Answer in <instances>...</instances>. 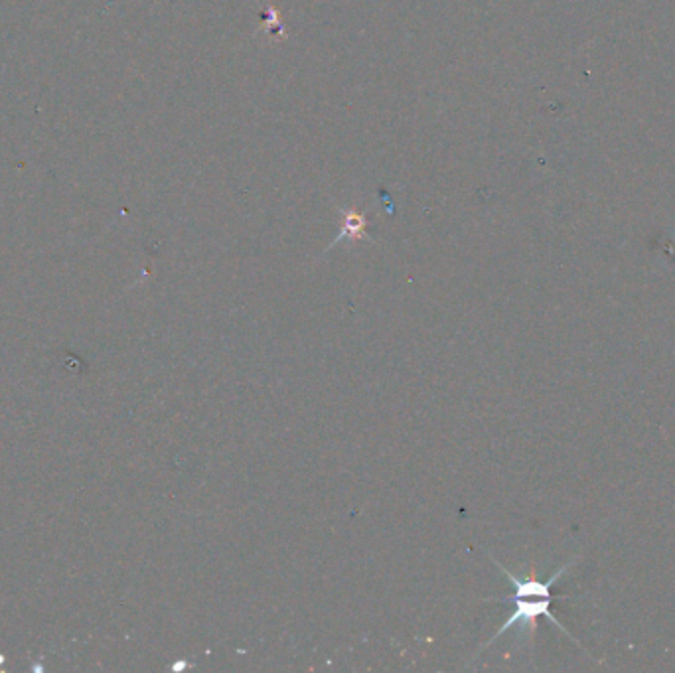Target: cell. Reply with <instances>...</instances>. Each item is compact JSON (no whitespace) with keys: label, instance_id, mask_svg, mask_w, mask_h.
I'll use <instances>...</instances> for the list:
<instances>
[{"label":"cell","instance_id":"1","mask_svg":"<svg viewBox=\"0 0 675 673\" xmlns=\"http://www.w3.org/2000/svg\"><path fill=\"white\" fill-rule=\"evenodd\" d=\"M577 559H579V555L573 557L571 562L561 565L557 571L553 572L552 577L540 579V577H535V575H530V577H518V575L508 571L500 562H496V559L492 557V562L496 563V567L508 577V581H510V585L513 587L512 597H510V599H500L498 602H513V611L512 614L508 616V621L501 624L500 630L492 636L490 642H486L482 646L481 652H484L490 644L496 642V638H500L501 634H506L508 630H512V628H522L523 633H525V630L535 633V628H537V618H542V616H545V618H547L555 628H559L562 634H567L577 646H581V642H577V638H575L573 634L569 633V630L559 623V618L553 614V602L557 599V597L553 594V587H555V582L561 579L565 572L573 567ZM581 648H583V646H581Z\"/></svg>","mask_w":675,"mask_h":673},{"label":"cell","instance_id":"2","mask_svg":"<svg viewBox=\"0 0 675 673\" xmlns=\"http://www.w3.org/2000/svg\"><path fill=\"white\" fill-rule=\"evenodd\" d=\"M362 239V237H366V217L364 215L358 214V212H346L344 215V227H342V232L336 237V241H342V239Z\"/></svg>","mask_w":675,"mask_h":673}]
</instances>
